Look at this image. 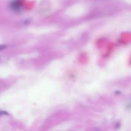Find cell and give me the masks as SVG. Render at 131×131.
Returning a JSON list of instances; mask_svg holds the SVG:
<instances>
[{"label": "cell", "instance_id": "6da1fadb", "mask_svg": "<svg viewBox=\"0 0 131 131\" xmlns=\"http://www.w3.org/2000/svg\"><path fill=\"white\" fill-rule=\"evenodd\" d=\"M11 8L14 10H19L21 7V4H20V1L19 0H14L12 1L11 4H10Z\"/></svg>", "mask_w": 131, "mask_h": 131}, {"label": "cell", "instance_id": "7a4b0ae2", "mask_svg": "<svg viewBox=\"0 0 131 131\" xmlns=\"http://www.w3.org/2000/svg\"><path fill=\"white\" fill-rule=\"evenodd\" d=\"M5 46H3V45H0V50H2V49H3L4 48H5Z\"/></svg>", "mask_w": 131, "mask_h": 131}]
</instances>
